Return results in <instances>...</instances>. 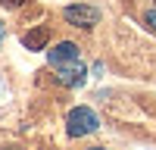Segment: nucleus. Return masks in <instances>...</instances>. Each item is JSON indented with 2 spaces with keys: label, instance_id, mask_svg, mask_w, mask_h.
Masks as SVG:
<instances>
[{
  "label": "nucleus",
  "instance_id": "nucleus-1",
  "mask_svg": "<svg viewBox=\"0 0 156 150\" xmlns=\"http://www.w3.org/2000/svg\"><path fill=\"white\" fill-rule=\"evenodd\" d=\"M66 125H69V134H72V138H84V134H90V131H97L100 119L94 116V109L75 106L69 116H66Z\"/></svg>",
  "mask_w": 156,
  "mask_h": 150
},
{
  "label": "nucleus",
  "instance_id": "nucleus-2",
  "mask_svg": "<svg viewBox=\"0 0 156 150\" xmlns=\"http://www.w3.org/2000/svg\"><path fill=\"white\" fill-rule=\"evenodd\" d=\"M53 78H56L62 88H78V84H84V78H87V66H84L81 59H72V62H59Z\"/></svg>",
  "mask_w": 156,
  "mask_h": 150
},
{
  "label": "nucleus",
  "instance_id": "nucleus-3",
  "mask_svg": "<svg viewBox=\"0 0 156 150\" xmlns=\"http://www.w3.org/2000/svg\"><path fill=\"white\" fill-rule=\"evenodd\" d=\"M62 19H66L69 25H78V28H94V25L100 22V12L94 6L78 3V6H66L62 9Z\"/></svg>",
  "mask_w": 156,
  "mask_h": 150
},
{
  "label": "nucleus",
  "instance_id": "nucleus-4",
  "mask_svg": "<svg viewBox=\"0 0 156 150\" xmlns=\"http://www.w3.org/2000/svg\"><path fill=\"white\" fill-rule=\"evenodd\" d=\"M47 56H50V62H53V66H59V62H72V59H78V47H75L72 41H59Z\"/></svg>",
  "mask_w": 156,
  "mask_h": 150
},
{
  "label": "nucleus",
  "instance_id": "nucleus-5",
  "mask_svg": "<svg viewBox=\"0 0 156 150\" xmlns=\"http://www.w3.org/2000/svg\"><path fill=\"white\" fill-rule=\"evenodd\" d=\"M50 41V28H44V25H37V28H31L28 34L22 38V44L28 47V50H44Z\"/></svg>",
  "mask_w": 156,
  "mask_h": 150
},
{
  "label": "nucleus",
  "instance_id": "nucleus-6",
  "mask_svg": "<svg viewBox=\"0 0 156 150\" xmlns=\"http://www.w3.org/2000/svg\"><path fill=\"white\" fill-rule=\"evenodd\" d=\"M144 22H147V28H150V31H156V9H150V12H147Z\"/></svg>",
  "mask_w": 156,
  "mask_h": 150
},
{
  "label": "nucleus",
  "instance_id": "nucleus-7",
  "mask_svg": "<svg viewBox=\"0 0 156 150\" xmlns=\"http://www.w3.org/2000/svg\"><path fill=\"white\" fill-rule=\"evenodd\" d=\"M0 3L9 6V9H16V6H22V3H25V0H0Z\"/></svg>",
  "mask_w": 156,
  "mask_h": 150
},
{
  "label": "nucleus",
  "instance_id": "nucleus-8",
  "mask_svg": "<svg viewBox=\"0 0 156 150\" xmlns=\"http://www.w3.org/2000/svg\"><path fill=\"white\" fill-rule=\"evenodd\" d=\"M0 41H3V22H0Z\"/></svg>",
  "mask_w": 156,
  "mask_h": 150
},
{
  "label": "nucleus",
  "instance_id": "nucleus-9",
  "mask_svg": "<svg viewBox=\"0 0 156 150\" xmlns=\"http://www.w3.org/2000/svg\"><path fill=\"white\" fill-rule=\"evenodd\" d=\"M90 150H103V147H90Z\"/></svg>",
  "mask_w": 156,
  "mask_h": 150
}]
</instances>
